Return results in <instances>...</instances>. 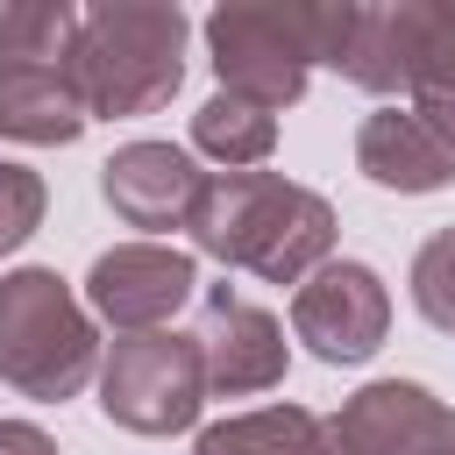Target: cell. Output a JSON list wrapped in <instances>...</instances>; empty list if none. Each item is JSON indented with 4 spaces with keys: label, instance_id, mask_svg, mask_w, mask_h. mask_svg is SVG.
<instances>
[{
    "label": "cell",
    "instance_id": "6da1fadb",
    "mask_svg": "<svg viewBox=\"0 0 455 455\" xmlns=\"http://www.w3.org/2000/svg\"><path fill=\"white\" fill-rule=\"evenodd\" d=\"M185 228L213 263L263 284H306L334 249V206L277 171H213Z\"/></svg>",
    "mask_w": 455,
    "mask_h": 455
},
{
    "label": "cell",
    "instance_id": "7a4b0ae2",
    "mask_svg": "<svg viewBox=\"0 0 455 455\" xmlns=\"http://www.w3.org/2000/svg\"><path fill=\"white\" fill-rule=\"evenodd\" d=\"M355 28L348 0H228L206 14V50L220 92H242L256 107H291L306 92L313 64H341Z\"/></svg>",
    "mask_w": 455,
    "mask_h": 455
},
{
    "label": "cell",
    "instance_id": "3957f363",
    "mask_svg": "<svg viewBox=\"0 0 455 455\" xmlns=\"http://www.w3.org/2000/svg\"><path fill=\"white\" fill-rule=\"evenodd\" d=\"M85 114H149L178 92L185 78V14L164 0H107L78 14V50H71Z\"/></svg>",
    "mask_w": 455,
    "mask_h": 455
},
{
    "label": "cell",
    "instance_id": "277c9868",
    "mask_svg": "<svg viewBox=\"0 0 455 455\" xmlns=\"http://www.w3.org/2000/svg\"><path fill=\"white\" fill-rule=\"evenodd\" d=\"M100 370V334L92 313L71 299V284L43 263H21L0 277V384L21 398H78L85 377Z\"/></svg>",
    "mask_w": 455,
    "mask_h": 455
},
{
    "label": "cell",
    "instance_id": "5b68a950",
    "mask_svg": "<svg viewBox=\"0 0 455 455\" xmlns=\"http://www.w3.org/2000/svg\"><path fill=\"white\" fill-rule=\"evenodd\" d=\"M78 50V7L28 0L0 14V135L14 142H78L85 135V92L71 71Z\"/></svg>",
    "mask_w": 455,
    "mask_h": 455
},
{
    "label": "cell",
    "instance_id": "8992f818",
    "mask_svg": "<svg viewBox=\"0 0 455 455\" xmlns=\"http://www.w3.org/2000/svg\"><path fill=\"white\" fill-rule=\"evenodd\" d=\"M206 405V363L192 334H121L100 363V412L128 434H185Z\"/></svg>",
    "mask_w": 455,
    "mask_h": 455
},
{
    "label": "cell",
    "instance_id": "52a82bcc",
    "mask_svg": "<svg viewBox=\"0 0 455 455\" xmlns=\"http://www.w3.org/2000/svg\"><path fill=\"white\" fill-rule=\"evenodd\" d=\"M334 71L363 92H412V100L455 85V7L448 0L355 7L348 50Z\"/></svg>",
    "mask_w": 455,
    "mask_h": 455
},
{
    "label": "cell",
    "instance_id": "ba28073f",
    "mask_svg": "<svg viewBox=\"0 0 455 455\" xmlns=\"http://www.w3.org/2000/svg\"><path fill=\"white\" fill-rule=\"evenodd\" d=\"M291 334L320 355V363H370L391 334V291L370 263H320L299 291H291Z\"/></svg>",
    "mask_w": 455,
    "mask_h": 455
},
{
    "label": "cell",
    "instance_id": "9c48e42d",
    "mask_svg": "<svg viewBox=\"0 0 455 455\" xmlns=\"http://www.w3.org/2000/svg\"><path fill=\"white\" fill-rule=\"evenodd\" d=\"M327 455H455V405L412 377L363 384L327 419Z\"/></svg>",
    "mask_w": 455,
    "mask_h": 455
},
{
    "label": "cell",
    "instance_id": "30bf717a",
    "mask_svg": "<svg viewBox=\"0 0 455 455\" xmlns=\"http://www.w3.org/2000/svg\"><path fill=\"white\" fill-rule=\"evenodd\" d=\"M199 270L185 249H164V242H121L107 256H92L85 270V306L114 327V334H149L164 327L185 299H192Z\"/></svg>",
    "mask_w": 455,
    "mask_h": 455
},
{
    "label": "cell",
    "instance_id": "8fae6325",
    "mask_svg": "<svg viewBox=\"0 0 455 455\" xmlns=\"http://www.w3.org/2000/svg\"><path fill=\"white\" fill-rule=\"evenodd\" d=\"M192 341H199V363H206V391H220V398H249V391L284 384V327L228 284L206 291Z\"/></svg>",
    "mask_w": 455,
    "mask_h": 455
},
{
    "label": "cell",
    "instance_id": "7c38bea8",
    "mask_svg": "<svg viewBox=\"0 0 455 455\" xmlns=\"http://www.w3.org/2000/svg\"><path fill=\"white\" fill-rule=\"evenodd\" d=\"M206 171L171 142H128L100 164V192L128 228H185Z\"/></svg>",
    "mask_w": 455,
    "mask_h": 455
},
{
    "label": "cell",
    "instance_id": "4fadbf2b",
    "mask_svg": "<svg viewBox=\"0 0 455 455\" xmlns=\"http://www.w3.org/2000/svg\"><path fill=\"white\" fill-rule=\"evenodd\" d=\"M355 171L384 192H441L455 178V149L412 107H377L355 135Z\"/></svg>",
    "mask_w": 455,
    "mask_h": 455
},
{
    "label": "cell",
    "instance_id": "5bb4252c",
    "mask_svg": "<svg viewBox=\"0 0 455 455\" xmlns=\"http://www.w3.org/2000/svg\"><path fill=\"white\" fill-rule=\"evenodd\" d=\"M192 455H327V419L306 405H256L206 427Z\"/></svg>",
    "mask_w": 455,
    "mask_h": 455
},
{
    "label": "cell",
    "instance_id": "9a60e30c",
    "mask_svg": "<svg viewBox=\"0 0 455 455\" xmlns=\"http://www.w3.org/2000/svg\"><path fill=\"white\" fill-rule=\"evenodd\" d=\"M192 149L228 164V171H256L270 149H277V114L242 100V92H213L199 114H192Z\"/></svg>",
    "mask_w": 455,
    "mask_h": 455
},
{
    "label": "cell",
    "instance_id": "2e32d148",
    "mask_svg": "<svg viewBox=\"0 0 455 455\" xmlns=\"http://www.w3.org/2000/svg\"><path fill=\"white\" fill-rule=\"evenodd\" d=\"M412 306L441 334H455V220L419 242V256H412Z\"/></svg>",
    "mask_w": 455,
    "mask_h": 455
},
{
    "label": "cell",
    "instance_id": "e0dca14e",
    "mask_svg": "<svg viewBox=\"0 0 455 455\" xmlns=\"http://www.w3.org/2000/svg\"><path fill=\"white\" fill-rule=\"evenodd\" d=\"M43 206H50L43 178H36L28 164H7V156H0V256L21 249V242L43 228Z\"/></svg>",
    "mask_w": 455,
    "mask_h": 455
},
{
    "label": "cell",
    "instance_id": "ac0fdd59",
    "mask_svg": "<svg viewBox=\"0 0 455 455\" xmlns=\"http://www.w3.org/2000/svg\"><path fill=\"white\" fill-rule=\"evenodd\" d=\"M412 114H419V121H427V128H434V135H441V142L455 149V85H441V92L412 100Z\"/></svg>",
    "mask_w": 455,
    "mask_h": 455
},
{
    "label": "cell",
    "instance_id": "d6986e66",
    "mask_svg": "<svg viewBox=\"0 0 455 455\" xmlns=\"http://www.w3.org/2000/svg\"><path fill=\"white\" fill-rule=\"evenodd\" d=\"M0 455H57V441L28 419H0Z\"/></svg>",
    "mask_w": 455,
    "mask_h": 455
}]
</instances>
